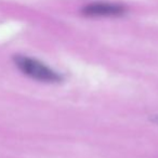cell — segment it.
<instances>
[{
    "mask_svg": "<svg viewBox=\"0 0 158 158\" xmlns=\"http://www.w3.org/2000/svg\"><path fill=\"white\" fill-rule=\"evenodd\" d=\"M13 62L20 72L34 80L48 84L60 82L62 80V76L59 73L33 57L18 54L14 55Z\"/></svg>",
    "mask_w": 158,
    "mask_h": 158,
    "instance_id": "cell-1",
    "label": "cell"
},
{
    "mask_svg": "<svg viewBox=\"0 0 158 158\" xmlns=\"http://www.w3.org/2000/svg\"><path fill=\"white\" fill-rule=\"evenodd\" d=\"M126 12V7L114 2H93L82 9V13L91 18L120 16Z\"/></svg>",
    "mask_w": 158,
    "mask_h": 158,
    "instance_id": "cell-2",
    "label": "cell"
},
{
    "mask_svg": "<svg viewBox=\"0 0 158 158\" xmlns=\"http://www.w3.org/2000/svg\"><path fill=\"white\" fill-rule=\"evenodd\" d=\"M151 120L153 121L154 123H156V125H158V115H155V116H153L151 118Z\"/></svg>",
    "mask_w": 158,
    "mask_h": 158,
    "instance_id": "cell-3",
    "label": "cell"
}]
</instances>
